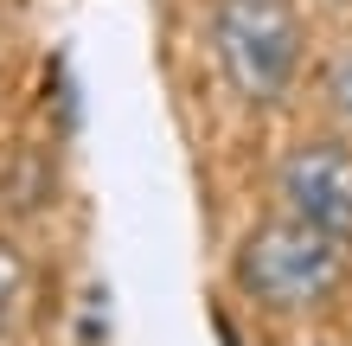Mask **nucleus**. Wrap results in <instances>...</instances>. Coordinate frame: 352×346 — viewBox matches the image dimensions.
Instances as JSON below:
<instances>
[{"instance_id":"obj_1","label":"nucleus","mask_w":352,"mask_h":346,"mask_svg":"<svg viewBox=\"0 0 352 346\" xmlns=\"http://www.w3.org/2000/svg\"><path fill=\"white\" fill-rule=\"evenodd\" d=\"M340 282H346V244L295 212L256 225L237 250V289L269 314H307L333 301Z\"/></svg>"},{"instance_id":"obj_2","label":"nucleus","mask_w":352,"mask_h":346,"mask_svg":"<svg viewBox=\"0 0 352 346\" xmlns=\"http://www.w3.org/2000/svg\"><path fill=\"white\" fill-rule=\"evenodd\" d=\"M212 52H218V71L243 103H282L301 77V52H307V32H301V13L295 0H218L212 7Z\"/></svg>"},{"instance_id":"obj_3","label":"nucleus","mask_w":352,"mask_h":346,"mask_svg":"<svg viewBox=\"0 0 352 346\" xmlns=\"http://www.w3.org/2000/svg\"><path fill=\"white\" fill-rule=\"evenodd\" d=\"M276 193L295 218L352 244V148L346 141H301L295 154H282Z\"/></svg>"},{"instance_id":"obj_4","label":"nucleus","mask_w":352,"mask_h":346,"mask_svg":"<svg viewBox=\"0 0 352 346\" xmlns=\"http://www.w3.org/2000/svg\"><path fill=\"white\" fill-rule=\"evenodd\" d=\"M7 186H0V206L7 212H32V206H45L52 199V167H45V154H32V148H19L7 154Z\"/></svg>"},{"instance_id":"obj_5","label":"nucleus","mask_w":352,"mask_h":346,"mask_svg":"<svg viewBox=\"0 0 352 346\" xmlns=\"http://www.w3.org/2000/svg\"><path fill=\"white\" fill-rule=\"evenodd\" d=\"M26 289H32L26 257H19L13 244L0 237V327H13V321H19V308H26Z\"/></svg>"},{"instance_id":"obj_6","label":"nucleus","mask_w":352,"mask_h":346,"mask_svg":"<svg viewBox=\"0 0 352 346\" xmlns=\"http://www.w3.org/2000/svg\"><path fill=\"white\" fill-rule=\"evenodd\" d=\"M320 90H327V109H333L346 129H352V45L327 65V77H320Z\"/></svg>"},{"instance_id":"obj_7","label":"nucleus","mask_w":352,"mask_h":346,"mask_svg":"<svg viewBox=\"0 0 352 346\" xmlns=\"http://www.w3.org/2000/svg\"><path fill=\"white\" fill-rule=\"evenodd\" d=\"M333 7H352V0H333Z\"/></svg>"},{"instance_id":"obj_8","label":"nucleus","mask_w":352,"mask_h":346,"mask_svg":"<svg viewBox=\"0 0 352 346\" xmlns=\"http://www.w3.org/2000/svg\"><path fill=\"white\" fill-rule=\"evenodd\" d=\"M307 346H327V340H307Z\"/></svg>"}]
</instances>
